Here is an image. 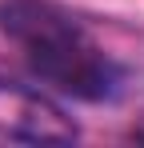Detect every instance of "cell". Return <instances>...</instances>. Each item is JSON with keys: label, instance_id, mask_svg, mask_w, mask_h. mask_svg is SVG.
I'll use <instances>...</instances> for the list:
<instances>
[{"label": "cell", "instance_id": "1", "mask_svg": "<svg viewBox=\"0 0 144 148\" xmlns=\"http://www.w3.org/2000/svg\"><path fill=\"white\" fill-rule=\"evenodd\" d=\"M0 32L40 84L72 100L100 104L124 84V68L52 0H0Z\"/></svg>", "mask_w": 144, "mask_h": 148}, {"label": "cell", "instance_id": "2", "mask_svg": "<svg viewBox=\"0 0 144 148\" xmlns=\"http://www.w3.org/2000/svg\"><path fill=\"white\" fill-rule=\"evenodd\" d=\"M0 128L24 140H72L76 124L32 88H0Z\"/></svg>", "mask_w": 144, "mask_h": 148}]
</instances>
